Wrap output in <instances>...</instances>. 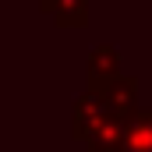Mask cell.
I'll use <instances>...</instances> for the list:
<instances>
[{
    "label": "cell",
    "instance_id": "1",
    "mask_svg": "<svg viewBox=\"0 0 152 152\" xmlns=\"http://www.w3.org/2000/svg\"><path fill=\"white\" fill-rule=\"evenodd\" d=\"M106 120H117L113 113H110V106H106V99H103V92H85L81 99H78V106H75V134L85 142L92 131H99Z\"/></svg>",
    "mask_w": 152,
    "mask_h": 152
},
{
    "label": "cell",
    "instance_id": "2",
    "mask_svg": "<svg viewBox=\"0 0 152 152\" xmlns=\"http://www.w3.org/2000/svg\"><path fill=\"white\" fill-rule=\"evenodd\" d=\"M117 78H120V53H117L113 46L92 50V57H88V88L92 92H103V88L113 85Z\"/></svg>",
    "mask_w": 152,
    "mask_h": 152
},
{
    "label": "cell",
    "instance_id": "3",
    "mask_svg": "<svg viewBox=\"0 0 152 152\" xmlns=\"http://www.w3.org/2000/svg\"><path fill=\"white\" fill-rule=\"evenodd\" d=\"M113 152H152V110H138L124 120V138Z\"/></svg>",
    "mask_w": 152,
    "mask_h": 152
},
{
    "label": "cell",
    "instance_id": "4",
    "mask_svg": "<svg viewBox=\"0 0 152 152\" xmlns=\"http://www.w3.org/2000/svg\"><path fill=\"white\" fill-rule=\"evenodd\" d=\"M103 99L110 106V113L117 120H127V117L138 113V85L134 78H117L110 88H103Z\"/></svg>",
    "mask_w": 152,
    "mask_h": 152
},
{
    "label": "cell",
    "instance_id": "5",
    "mask_svg": "<svg viewBox=\"0 0 152 152\" xmlns=\"http://www.w3.org/2000/svg\"><path fill=\"white\" fill-rule=\"evenodd\" d=\"M46 11H53L57 25L64 28H78L88 21V0H42Z\"/></svg>",
    "mask_w": 152,
    "mask_h": 152
}]
</instances>
